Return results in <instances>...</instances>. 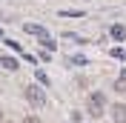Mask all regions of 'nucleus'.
Here are the masks:
<instances>
[{"label": "nucleus", "mask_w": 126, "mask_h": 123, "mask_svg": "<svg viewBox=\"0 0 126 123\" xmlns=\"http://www.w3.org/2000/svg\"><path fill=\"white\" fill-rule=\"evenodd\" d=\"M26 100H29L34 109H43V106H46V94H43L40 86H26Z\"/></svg>", "instance_id": "1"}, {"label": "nucleus", "mask_w": 126, "mask_h": 123, "mask_svg": "<svg viewBox=\"0 0 126 123\" xmlns=\"http://www.w3.org/2000/svg\"><path fill=\"white\" fill-rule=\"evenodd\" d=\"M103 106H106V100H103V94H100V92L89 97V115H92V117H100L103 112H106Z\"/></svg>", "instance_id": "2"}, {"label": "nucleus", "mask_w": 126, "mask_h": 123, "mask_svg": "<svg viewBox=\"0 0 126 123\" xmlns=\"http://www.w3.org/2000/svg\"><path fill=\"white\" fill-rule=\"evenodd\" d=\"M112 120L115 123H126V106L123 103H115L112 106Z\"/></svg>", "instance_id": "3"}, {"label": "nucleus", "mask_w": 126, "mask_h": 123, "mask_svg": "<svg viewBox=\"0 0 126 123\" xmlns=\"http://www.w3.org/2000/svg\"><path fill=\"white\" fill-rule=\"evenodd\" d=\"M23 31H26V34H34V37H43V34H49V31L43 29V26H37V23H26V26H23Z\"/></svg>", "instance_id": "4"}, {"label": "nucleus", "mask_w": 126, "mask_h": 123, "mask_svg": "<svg viewBox=\"0 0 126 123\" xmlns=\"http://www.w3.org/2000/svg\"><path fill=\"white\" fill-rule=\"evenodd\" d=\"M0 66L9 69V72H15V69H17V60H15V57H0Z\"/></svg>", "instance_id": "5"}, {"label": "nucleus", "mask_w": 126, "mask_h": 123, "mask_svg": "<svg viewBox=\"0 0 126 123\" xmlns=\"http://www.w3.org/2000/svg\"><path fill=\"white\" fill-rule=\"evenodd\" d=\"M112 37H115V40H123L126 37V26H112Z\"/></svg>", "instance_id": "6"}, {"label": "nucleus", "mask_w": 126, "mask_h": 123, "mask_svg": "<svg viewBox=\"0 0 126 123\" xmlns=\"http://www.w3.org/2000/svg\"><path fill=\"white\" fill-rule=\"evenodd\" d=\"M115 89H118V92H126V69L120 72V77H118V83H115Z\"/></svg>", "instance_id": "7"}, {"label": "nucleus", "mask_w": 126, "mask_h": 123, "mask_svg": "<svg viewBox=\"0 0 126 123\" xmlns=\"http://www.w3.org/2000/svg\"><path fill=\"white\" fill-rule=\"evenodd\" d=\"M40 46L43 49H55V40L49 37V34H43V37H40Z\"/></svg>", "instance_id": "8"}, {"label": "nucleus", "mask_w": 126, "mask_h": 123, "mask_svg": "<svg viewBox=\"0 0 126 123\" xmlns=\"http://www.w3.org/2000/svg\"><path fill=\"white\" fill-rule=\"evenodd\" d=\"M112 57H118V60H126V52H123V49H112Z\"/></svg>", "instance_id": "9"}, {"label": "nucleus", "mask_w": 126, "mask_h": 123, "mask_svg": "<svg viewBox=\"0 0 126 123\" xmlns=\"http://www.w3.org/2000/svg\"><path fill=\"white\" fill-rule=\"evenodd\" d=\"M37 80H40V83H46V86H49V77H46V72H40V69H37Z\"/></svg>", "instance_id": "10"}, {"label": "nucleus", "mask_w": 126, "mask_h": 123, "mask_svg": "<svg viewBox=\"0 0 126 123\" xmlns=\"http://www.w3.org/2000/svg\"><path fill=\"white\" fill-rule=\"evenodd\" d=\"M23 123H40V120H37V117H26Z\"/></svg>", "instance_id": "11"}, {"label": "nucleus", "mask_w": 126, "mask_h": 123, "mask_svg": "<svg viewBox=\"0 0 126 123\" xmlns=\"http://www.w3.org/2000/svg\"><path fill=\"white\" fill-rule=\"evenodd\" d=\"M0 37H3V29H0Z\"/></svg>", "instance_id": "12"}, {"label": "nucleus", "mask_w": 126, "mask_h": 123, "mask_svg": "<svg viewBox=\"0 0 126 123\" xmlns=\"http://www.w3.org/2000/svg\"><path fill=\"white\" fill-rule=\"evenodd\" d=\"M0 120H3V112H0Z\"/></svg>", "instance_id": "13"}, {"label": "nucleus", "mask_w": 126, "mask_h": 123, "mask_svg": "<svg viewBox=\"0 0 126 123\" xmlns=\"http://www.w3.org/2000/svg\"><path fill=\"white\" fill-rule=\"evenodd\" d=\"M6 123H9V120H6Z\"/></svg>", "instance_id": "14"}]
</instances>
